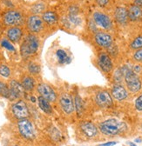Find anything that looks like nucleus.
I'll return each instance as SVG.
<instances>
[{"instance_id":"f257e3e1","label":"nucleus","mask_w":142,"mask_h":146,"mask_svg":"<svg viewBox=\"0 0 142 146\" xmlns=\"http://www.w3.org/2000/svg\"><path fill=\"white\" fill-rule=\"evenodd\" d=\"M99 129L102 133L108 135V136H114L127 129V125L125 123L120 122L116 119H109L103 122L99 125Z\"/></svg>"},{"instance_id":"f03ea898","label":"nucleus","mask_w":142,"mask_h":146,"mask_svg":"<svg viewBox=\"0 0 142 146\" xmlns=\"http://www.w3.org/2000/svg\"><path fill=\"white\" fill-rule=\"evenodd\" d=\"M39 48V40L35 36L29 35L21 45V53L23 57H28L34 54Z\"/></svg>"},{"instance_id":"7ed1b4c3","label":"nucleus","mask_w":142,"mask_h":146,"mask_svg":"<svg viewBox=\"0 0 142 146\" xmlns=\"http://www.w3.org/2000/svg\"><path fill=\"white\" fill-rule=\"evenodd\" d=\"M125 80L127 85V88L132 91V92H137L141 88V81L139 78V76L136 73L131 70L127 69L125 72Z\"/></svg>"},{"instance_id":"20e7f679","label":"nucleus","mask_w":142,"mask_h":146,"mask_svg":"<svg viewBox=\"0 0 142 146\" xmlns=\"http://www.w3.org/2000/svg\"><path fill=\"white\" fill-rule=\"evenodd\" d=\"M19 129L21 133V135L27 138V139H32L35 137V131L32 123L27 120V119H22L20 122H19Z\"/></svg>"},{"instance_id":"39448f33","label":"nucleus","mask_w":142,"mask_h":146,"mask_svg":"<svg viewBox=\"0 0 142 146\" xmlns=\"http://www.w3.org/2000/svg\"><path fill=\"white\" fill-rule=\"evenodd\" d=\"M12 112L19 119H25L29 116V111L26 104L24 101H19L12 105Z\"/></svg>"},{"instance_id":"423d86ee","label":"nucleus","mask_w":142,"mask_h":146,"mask_svg":"<svg viewBox=\"0 0 142 146\" xmlns=\"http://www.w3.org/2000/svg\"><path fill=\"white\" fill-rule=\"evenodd\" d=\"M5 23L7 25H19L22 23V16L19 11H9L5 15Z\"/></svg>"},{"instance_id":"0eeeda50","label":"nucleus","mask_w":142,"mask_h":146,"mask_svg":"<svg viewBox=\"0 0 142 146\" xmlns=\"http://www.w3.org/2000/svg\"><path fill=\"white\" fill-rule=\"evenodd\" d=\"M38 90L39 94L41 95V97L45 98L47 101L53 102L56 100V94L54 92V90H53L49 85L45 84H41L38 86Z\"/></svg>"},{"instance_id":"6e6552de","label":"nucleus","mask_w":142,"mask_h":146,"mask_svg":"<svg viewBox=\"0 0 142 146\" xmlns=\"http://www.w3.org/2000/svg\"><path fill=\"white\" fill-rule=\"evenodd\" d=\"M93 19L95 23L105 29H110L112 26V22L108 16L101 12H95L93 14Z\"/></svg>"},{"instance_id":"1a4fd4ad","label":"nucleus","mask_w":142,"mask_h":146,"mask_svg":"<svg viewBox=\"0 0 142 146\" xmlns=\"http://www.w3.org/2000/svg\"><path fill=\"white\" fill-rule=\"evenodd\" d=\"M95 40L97 44L105 48H108L112 45L113 44V39L112 36L107 34V33H104V32H99L95 35Z\"/></svg>"},{"instance_id":"9d476101","label":"nucleus","mask_w":142,"mask_h":146,"mask_svg":"<svg viewBox=\"0 0 142 146\" xmlns=\"http://www.w3.org/2000/svg\"><path fill=\"white\" fill-rule=\"evenodd\" d=\"M96 102L99 106L104 108L109 107L113 104L112 98L107 91H100V92H99L96 96Z\"/></svg>"},{"instance_id":"9b49d317","label":"nucleus","mask_w":142,"mask_h":146,"mask_svg":"<svg viewBox=\"0 0 142 146\" xmlns=\"http://www.w3.org/2000/svg\"><path fill=\"white\" fill-rule=\"evenodd\" d=\"M60 104L64 111L67 114H70L73 111L74 105L73 99L69 94H63L60 98Z\"/></svg>"},{"instance_id":"f8f14e48","label":"nucleus","mask_w":142,"mask_h":146,"mask_svg":"<svg viewBox=\"0 0 142 146\" xmlns=\"http://www.w3.org/2000/svg\"><path fill=\"white\" fill-rule=\"evenodd\" d=\"M28 28L32 32H39L43 27V21L39 16H31L28 19Z\"/></svg>"},{"instance_id":"ddd939ff","label":"nucleus","mask_w":142,"mask_h":146,"mask_svg":"<svg viewBox=\"0 0 142 146\" xmlns=\"http://www.w3.org/2000/svg\"><path fill=\"white\" fill-rule=\"evenodd\" d=\"M10 90H11V98H20L25 93V88L23 87V85L15 80H12L10 83Z\"/></svg>"},{"instance_id":"4468645a","label":"nucleus","mask_w":142,"mask_h":146,"mask_svg":"<svg viewBox=\"0 0 142 146\" xmlns=\"http://www.w3.org/2000/svg\"><path fill=\"white\" fill-rule=\"evenodd\" d=\"M99 64L100 68L105 72H109L113 68V63L109 58V56L105 53H102L99 57Z\"/></svg>"},{"instance_id":"2eb2a0df","label":"nucleus","mask_w":142,"mask_h":146,"mask_svg":"<svg viewBox=\"0 0 142 146\" xmlns=\"http://www.w3.org/2000/svg\"><path fill=\"white\" fill-rule=\"evenodd\" d=\"M112 95L115 99L121 101L127 98V91L122 85H115L112 90Z\"/></svg>"},{"instance_id":"dca6fc26","label":"nucleus","mask_w":142,"mask_h":146,"mask_svg":"<svg viewBox=\"0 0 142 146\" xmlns=\"http://www.w3.org/2000/svg\"><path fill=\"white\" fill-rule=\"evenodd\" d=\"M81 130L88 137H93L97 134L96 126L89 122H85L81 124Z\"/></svg>"},{"instance_id":"f3484780","label":"nucleus","mask_w":142,"mask_h":146,"mask_svg":"<svg viewBox=\"0 0 142 146\" xmlns=\"http://www.w3.org/2000/svg\"><path fill=\"white\" fill-rule=\"evenodd\" d=\"M115 18L118 23L121 25H125L128 19V11L126 8L119 7L115 11Z\"/></svg>"},{"instance_id":"a211bd4d","label":"nucleus","mask_w":142,"mask_h":146,"mask_svg":"<svg viewBox=\"0 0 142 146\" xmlns=\"http://www.w3.org/2000/svg\"><path fill=\"white\" fill-rule=\"evenodd\" d=\"M7 36L11 41L19 42L22 36V31L19 27H12L8 31Z\"/></svg>"},{"instance_id":"6ab92c4d","label":"nucleus","mask_w":142,"mask_h":146,"mask_svg":"<svg viewBox=\"0 0 142 146\" xmlns=\"http://www.w3.org/2000/svg\"><path fill=\"white\" fill-rule=\"evenodd\" d=\"M142 17V10L139 6L133 5L130 7L128 11V17L133 21H136L140 19Z\"/></svg>"},{"instance_id":"aec40b11","label":"nucleus","mask_w":142,"mask_h":146,"mask_svg":"<svg viewBox=\"0 0 142 146\" xmlns=\"http://www.w3.org/2000/svg\"><path fill=\"white\" fill-rule=\"evenodd\" d=\"M38 101H39V105L40 109L42 110L44 112H45L47 114H51V111H51V107L49 102L45 98H44L43 97L40 96L38 98Z\"/></svg>"},{"instance_id":"412c9836","label":"nucleus","mask_w":142,"mask_h":146,"mask_svg":"<svg viewBox=\"0 0 142 146\" xmlns=\"http://www.w3.org/2000/svg\"><path fill=\"white\" fill-rule=\"evenodd\" d=\"M43 19L47 24L53 25V24H55L57 22L58 17H57V15L54 12H52V11H46L43 15Z\"/></svg>"},{"instance_id":"4be33fe9","label":"nucleus","mask_w":142,"mask_h":146,"mask_svg":"<svg viewBox=\"0 0 142 146\" xmlns=\"http://www.w3.org/2000/svg\"><path fill=\"white\" fill-rule=\"evenodd\" d=\"M22 85L25 88V90H31L34 88V81H33V79L31 78L25 77L23 79Z\"/></svg>"},{"instance_id":"5701e85b","label":"nucleus","mask_w":142,"mask_h":146,"mask_svg":"<svg viewBox=\"0 0 142 146\" xmlns=\"http://www.w3.org/2000/svg\"><path fill=\"white\" fill-rule=\"evenodd\" d=\"M57 58H58V61L60 63V64H65V63H67L69 58L67 56V54L65 50H57Z\"/></svg>"},{"instance_id":"b1692460","label":"nucleus","mask_w":142,"mask_h":146,"mask_svg":"<svg viewBox=\"0 0 142 146\" xmlns=\"http://www.w3.org/2000/svg\"><path fill=\"white\" fill-rule=\"evenodd\" d=\"M0 95L7 98H11L10 89L6 86V84H5L2 82H0Z\"/></svg>"},{"instance_id":"393cba45","label":"nucleus","mask_w":142,"mask_h":146,"mask_svg":"<svg viewBox=\"0 0 142 146\" xmlns=\"http://www.w3.org/2000/svg\"><path fill=\"white\" fill-rule=\"evenodd\" d=\"M75 108H76L77 113L79 114V116H80L83 111V102H82L81 98L78 95L75 98Z\"/></svg>"},{"instance_id":"a878e982","label":"nucleus","mask_w":142,"mask_h":146,"mask_svg":"<svg viewBox=\"0 0 142 146\" xmlns=\"http://www.w3.org/2000/svg\"><path fill=\"white\" fill-rule=\"evenodd\" d=\"M45 9V5L43 3H39V4H36L35 5L32 6L31 8V11L35 14H39L40 12H42Z\"/></svg>"},{"instance_id":"bb28decb","label":"nucleus","mask_w":142,"mask_h":146,"mask_svg":"<svg viewBox=\"0 0 142 146\" xmlns=\"http://www.w3.org/2000/svg\"><path fill=\"white\" fill-rule=\"evenodd\" d=\"M131 47L133 49H140L142 48V36H138L136 38L133 42L131 44Z\"/></svg>"},{"instance_id":"cd10ccee","label":"nucleus","mask_w":142,"mask_h":146,"mask_svg":"<svg viewBox=\"0 0 142 146\" xmlns=\"http://www.w3.org/2000/svg\"><path fill=\"white\" fill-rule=\"evenodd\" d=\"M10 74H11V70L7 66H5V65L0 66V75L5 78H8L10 76Z\"/></svg>"},{"instance_id":"c85d7f7f","label":"nucleus","mask_w":142,"mask_h":146,"mask_svg":"<svg viewBox=\"0 0 142 146\" xmlns=\"http://www.w3.org/2000/svg\"><path fill=\"white\" fill-rule=\"evenodd\" d=\"M29 70H30V72L32 73V74H37V73H39V66L35 64H30Z\"/></svg>"},{"instance_id":"c756f323","label":"nucleus","mask_w":142,"mask_h":146,"mask_svg":"<svg viewBox=\"0 0 142 146\" xmlns=\"http://www.w3.org/2000/svg\"><path fill=\"white\" fill-rule=\"evenodd\" d=\"M1 44H2V46H3V47L6 48V49H7V50H11V51H14V50H15V49H14L13 45H12L9 41H7V40H5V39H4V40L2 41Z\"/></svg>"},{"instance_id":"7c9ffc66","label":"nucleus","mask_w":142,"mask_h":146,"mask_svg":"<svg viewBox=\"0 0 142 146\" xmlns=\"http://www.w3.org/2000/svg\"><path fill=\"white\" fill-rule=\"evenodd\" d=\"M135 106L138 111H142V95L139 96L135 101Z\"/></svg>"},{"instance_id":"2f4dec72","label":"nucleus","mask_w":142,"mask_h":146,"mask_svg":"<svg viewBox=\"0 0 142 146\" xmlns=\"http://www.w3.org/2000/svg\"><path fill=\"white\" fill-rule=\"evenodd\" d=\"M134 59L137 61H142V50H139L134 54Z\"/></svg>"},{"instance_id":"473e14b6","label":"nucleus","mask_w":142,"mask_h":146,"mask_svg":"<svg viewBox=\"0 0 142 146\" xmlns=\"http://www.w3.org/2000/svg\"><path fill=\"white\" fill-rule=\"evenodd\" d=\"M108 1L109 0H96V2L100 6H105L108 4Z\"/></svg>"},{"instance_id":"72a5a7b5","label":"nucleus","mask_w":142,"mask_h":146,"mask_svg":"<svg viewBox=\"0 0 142 146\" xmlns=\"http://www.w3.org/2000/svg\"><path fill=\"white\" fill-rule=\"evenodd\" d=\"M117 143L116 142H108V143H103V144H100L99 146H113L115 145Z\"/></svg>"},{"instance_id":"f704fd0d","label":"nucleus","mask_w":142,"mask_h":146,"mask_svg":"<svg viewBox=\"0 0 142 146\" xmlns=\"http://www.w3.org/2000/svg\"><path fill=\"white\" fill-rule=\"evenodd\" d=\"M133 71H134L135 73H139V72L141 71V68H140L139 65H136V66H134V68H133Z\"/></svg>"},{"instance_id":"c9c22d12","label":"nucleus","mask_w":142,"mask_h":146,"mask_svg":"<svg viewBox=\"0 0 142 146\" xmlns=\"http://www.w3.org/2000/svg\"><path fill=\"white\" fill-rule=\"evenodd\" d=\"M134 4L137 6H142V0H135Z\"/></svg>"},{"instance_id":"e433bc0d","label":"nucleus","mask_w":142,"mask_h":146,"mask_svg":"<svg viewBox=\"0 0 142 146\" xmlns=\"http://www.w3.org/2000/svg\"><path fill=\"white\" fill-rule=\"evenodd\" d=\"M129 144H130V146H136L133 143H129Z\"/></svg>"}]
</instances>
